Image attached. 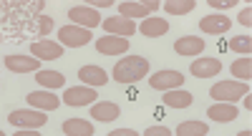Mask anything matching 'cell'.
Here are the masks:
<instances>
[{
  "label": "cell",
  "instance_id": "cell-1",
  "mask_svg": "<svg viewBox=\"0 0 252 136\" xmlns=\"http://www.w3.org/2000/svg\"><path fill=\"white\" fill-rule=\"evenodd\" d=\"M114 81H119V83H136V81H141V78H146L149 76V61H146L144 56H126V58H121L116 66H114Z\"/></svg>",
  "mask_w": 252,
  "mask_h": 136
},
{
  "label": "cell",
  "instance_id": "cell-2",
  "mask_svg": "<svg viewBox=\"0 0 252 136\" xmlns=\"http://www.w3.org/2000/svg\"><path fill=\"white\" fill-rule=\"evenodd\" d=\"M247 94H250V88L242 81H220L209 88V96L217 103H235L237 99H245Z\"/></svg>",
  "mask_w": 252,
  "mask_h": 136
},
{
  "label": "cell",
  "instance_id": "cell-3",
  "mask_svg": "<svg viewBox=\"0 0 252 136\" xmlns=\"http://www.w3.org/2000/svg\"><path fill=\"white\" fill-rule=\"evenodd\" d=\"M8 121L18 129H40V126H46L48 116H46V111H31V108H15L10 111V116Z\"/></svg>",
  "mask_w": 252,
  "mask_h": 136
},
{
  "label": "cell",
  "instance_id": "cell-4",
  "mask_svg": "<svg viewBox=\"0 0 252 136\" xmlns=\"http://www.w3.org/2000/svg\"><path fill=\"white\" fill-rule=\"evenodd\" d=\"M68 20L73 23V26H81V28H96V26H103V20H101V13L91 5H73L68 10Z\"/></svg>",
  "mask_w": 252,
  "mask_h": 136
},
{
  "label": "cell",
  "instance_id": "cell-5",
  "mask_svg": "<svg viewBox=\"0 0 252 136\" xmlns=\"http://www.w3.org/2000/svg\"><path fill=\"white\" fill-rule=\"evenodd\" d=\"M58 40H61V45H66V48H81V45L91 43V31L71 23V26H63L58 31Z\"/></svg>",
  "mask_w": 252,
  "mask_h": 136
},
{
  "label": "cell",
  "instance_id": "cell-6",
  "mask_svg": "<svg viewBox=\"0 0 252 136\" xmlns=\"http://www.w3.org/2000/svg\"><path fill=\"white\" fill-rule=\"evenodd\" d=\"M96 99H98V94L91 86H71V88H66V94H63L66 106H94Z\"/></svg>",
  "mask_w": 252,
  "mask_h": 136
},
{
  "label": "cell",
  "instance_id": "cell-7",
  "mask_svg": "<svg viewBox=\"0 0 252 136\" xmlns=\"http://www.w3.org/2000/svg\"><path fill=\"white\" fill-rule=\"evenodd\" d=\"M182 83H184V76L179 73V71H159V73H154V76H149V86L152 88H157V91H174V88H182Z\"/></svg>",
  "mask_w": 252,
  "mask_h": 136
},
{
  "label": "cell",
  "instance_id": "cell-8",
  "mask_svg": "<svg viewBox=\"0 0 252 136\" xmlns=\"http://www.w3.org/2000/svg\"><path fill=\"white\" fill-rule=\"evenodd\" d=\"M103 31H106L109 35H119V38L129 40V35L136 33V23L129 20V18H124V15H114V18L103 20Z\"/></svg>",
  "mask_w": 252,
  "mask_h": 136
},
{
  "label": "cell",
  "instance_id": "cell-9",
  "mask_svg": "<svg viewBox=\"0 0 252 136\" xmlns=\"http://www.w3.org/2000/svg\"><path fill=\"white\" fill-rule=\"evenodd\" d=\"M222 71V61L220 58H212V56H204V58H197L192 66H189V73L197 76V78H212Z\"/></svg>",
  "mask_w": 252,
  "mask_h": 136
},
{
  "label": "cell",
  "instance_id": "cell-10",
  "mask_svg": "<svg viewBox=\"0 0 252 136\" xmlns=\"http://www.w3.org/2000/svg\"><path fill=\"white\" fill-rule=\"evenodd\" d=\"M229 26H232V20H229L227 15L222 13H212V15H204L199 20V28L207 33V35H224L229 31Z\"/></svg>",
  "mask_w": 252,
  "mask_h": 136
},
{
  "label": "cell",
  "instance_id": "cell-11",
  "mask_svg": "<svg viewBox=\"0 0 252 136\" xmlns=\"http://www.w3.org/2000/svg\"><path fill=\"white\" fill-rule=\"evenodd\" d=\"M96 51L103 53V56H121V53L129 51V40L119 38V35H101L96 40Z\"/></svg>",
  "mask_w": 252,
  "mask_h": 136
},
{
  "label": "cell",
  "instance_id": "cell-12",
  "mask_svg": "<svg viewBox=\"0 0 252 136\" xmlns=\"http://www.w3.org/2000/svg\"><path fill=\"white\" fill-rule=\"evenodd\" d=\"M5 68L13 73H38L40 61L35 56H5Z\"/></svg>",
  "mask_w": 252,
  "mask_h": 136
},
{
  "label": "cell",
  "instance_id": "cell-13",
  "mask_svg": "<svg viewBox=\"0 0 252 136\" xmlns=\"http://www.w3.org/2000/svg\"><path fill=\"white\" fill-rule=\"evenodd\" d=\"M31 56H35L38 61H56L63 56V45L61 43H53V40H38L31 45Z\"/></svg>",
  "mask_w": 252,
  "mask_h": 136
},
{
  "label": "cell",
  "instance_id": "cell-14",
  "mask_svg": "<svg viewBox=\"0 0 252 136\" xmlns=\"http://www.w3.org/2000/svg\"><path fill=\"white\" fill-rule=\"evenodd\" d=\"M157 8H159L157 0H149V3H121L119 5V15L129 18V20H134V18H144L146 20V15H152Z\"/></svg>",
  "mask_w": 252,
  "mask_h": 136
},
{
  "label": "cell",
  "instance_id": "cell-15",
  "mask_svg": "<svg viewBox=\"0 0 252 136\" xmlns=\"http://www.w3.org/2000/svg\"><path fill=\"white\" fill-rule=\"evenodd\" d=\"M28 103L35 111H56L61 106V99L51 91H33V94H28Z\"/></svg>",
  "mask_w": 252,
  "mask_h": 136
},
{
  "label": "cell",
  "instance_id": "cell-16",
  "mask_svg": "<svg viewBox=\"0 0 252 136\" xmlns=\"http://www.w3.org/2000/svg\"><path fill=\"white\" fill-rule=\"evenodd\" d=\"M78 78L83 81V86H91V88L109 83V73L103 71L101 66H83V68H78Z\"/></svg>",
  "mask_w": 252,
  "mask_h": 136
},
{
  "label": "cell",
  "instance_id": "cell-17",
  "mask_svg": "<svg viewBox=\"0 0 252 136\" xmlns=\"http://www.w3.org/2000/svg\"><path fill=\"white\" fill-rule=\"evenodd\" d=\"M174 51L179 56H199L204 51V38H199V35H182L174 43Z\"/></svg>",
  "mask_w": 252,
  "mask_h": 136
},
{
  "label": "cell",
  "instance_id": "cell-18",
  "mask_svg": "<svg viewBox=\"0 0 252 136\" xmlns=\"http://www.w3.org/2000/svg\"><path fill=\"white\" fill-rule=\"evenodd\" d=\"M141 35H146V38H161V35H166L169 33V23H166L164 18H159V15H149L144 23H141Z\"/></svg>",
  "mask_w": 252,
  "mask_h": 136
},
{
  "label": "cell",
  "instance_id": "cell-19",
  "mask_svg": "<svg viewBox=\"0 0 252 136\" xmlns=\"http://www.w3.org/2000/svg\"><path fill=\"white\" fill-rule=\"evenodd\" d=\"M207 116L217 124H229L237 119V106L235 103H215L207 108Z\"/></svg>",
  "mask_w": 252,
  "mask_h": 136
},
{
  "label": "cell",
  "instance_id": "cell-20",
  "mask_svg": "<svg viewBox=\"0 0 252 136\" xmlns=\"http://www.w3.org/2000/svg\"><path fill=\"white\" fill-rule=\"evenodd\" d=\"M91 116L96 119V121H114V119H119L121 116V108L116 106V103H111V101H96L94 106H91Z\"/></svg>",
  "mask_w": 252,
  "mask_h": 136
},
{
  "label": "cell",
  "instance_id": "cell-21",
  "mask_svg": "<svg viewBox=\"0 0 252 136\" xmlns=\"http://www.w3.org/2000/svg\"><path fill=\"white\" fill-rule=\"evenodd\" d=\"M192 101H194V96L189 94V91H184V88L166 91V94L161 96V103L169 106V108H187V106H192Z\"/></svg>",
  "mask_w": 252,
  "mask_h": 136
},
{
  "label": "cell",
  "instance_id": "cell-22",
  "mask_svg": "<svg viewBox=\"0 0 252 136\" xmlns=\"http://www.w3.org/2000/svg\"><path fill=\"white\" fill-rule=\"evenodd\" d=\"M63 134L66 136H94V124H89L86 119H68V121H63Z\"/></svg>",
  "mask_w": 252,
  "mask_h": 136
},
{
  "label": "cell",
  "instance_id": "cell-23",
  "mask_svg": "<svg viewBox=\"0 0 252 136\" xmlns=\"http://www.w3.org/2000/svg\"><path fill=\"white\" fill-rule=\"evenodd\" d=\"M229 73H232L237 81L247 83V81L252 78V58H250V56H242V58H237L232 66H229Z\"/></svg>",
  "mask_w": 252,
  "mask_h": 136
},
{
  "label": "cell",
  "instance_id": "cell-24",
  "mask_svg": "<svg viewBox=\"0 0 252 136\" xmlns=\"http://www.w3.org/2000/svg\"><path fill=\"white\" fill-rule=\"evenodd\" d=\"M35 81L43 86L46 91H51V88H61L63 83H66V76L58 73V71H38L35 73Z\"/></svg>",
  "mask_w": 252,
  "mask_h": 136
},
{
  "label": "cell",
  "instance_id": "cell-25",
  "mask_svg": "<svg viewBox=\"0 0 252 136\" xmlns=\"http://www.w3.org/2000/svg\"><path fill=\"white\" fill-rule=\"evenodd\" d=\"M177 136H209L204 121H184L177 126Z\"/></svg>",
  "mask_w": 252,
  "mask_h": 136
},
{
  "label": "cell",
  "instance_id": "cell-26",
  "mask_svg": "<svg viewBox=\"0 0 252 136\" xmlns=\"http://www.w3.org/2000/svg\"><path fill=\"white\" fill-rule=\"evenodd\" d=\"M194 0H169V3H164V10L169 15H187L194 10Z\"/></svg>",
  "mask_w": 252,
  "mask_h": 136
},
{
  "label": "cell",
  "instance_id": "cell-27",
  "mask_svg": "<svg viewBox=\"0 0 252 136\" xmlns=\"http://www.w3.org/2000/svg\"><path fill=\"white\" fill-rule=\"evenodd\" d=\"M229 48L240 56H250L252 53V40H250V35H235L229 40Z\"/></svg>",
  "mask_w": 252,
  "mask_h": 136
},
{
  "label": "cell",
  "instance_id": "cell-28",
  "mask_svg": "<svg viewBox=\"0 0 252 136\" xmlns=\"http://www.w3.org/2000/svg\"><path fill=\"white\" fill-rule=\"evenodd\" d=\"M53 31V18L51 15H40L38 18V35H48Z\"/></svg>",
  "mask_w": 252,
  "mask_h": 136
},
{
  "label": "cell",
  "instance_id": "cell-29",
  "mask_svg": "<svg viewBox=\"0 0 252 136\" xmlns=\"http://www.w3.org/2000/svg\"><path fill=\"white\" fill-rule=\"evenodd\" d=\"M144 136H174V134L166 129V126H146Z\"/></svg>",
  "mask_w": 252,
  "mask_h": 136
},
{
  "label": "cell",
  "instance_id": "cell-30",
  "mask_svg": "<svg viewBox=\"0 0 252 136\" xmlns=\"http://www.w3.org/2000/svg\"><path fill=\"white\" fill-rule=\"evenodd\" d=\"M209 5H212V8H220V10H227V8L237 5V0H209Z\"/></svg>",
  "mask_w": 252,
  "mask_h": 136
},
{
  "label": "cell",
  "instance_id": "cell-31",
  "mask_svg": "<svg viewBox=\"0 0 252 136\" xmlns=\"http://www.w3.org/2000/svg\"><path fill=\"white\" fill-rule=\"evenodd\" d=\"M237 20L242 23V26H245V28H250V26H252V8L247 5V8H245V10L240 13V18H237Z\"/></svg>",
  "mask_w": 252,
  "mask_h": 136
},
{
  "label": "cell",
  "instance_id": "cell-32",
  "mask_svg": "<svg viewBox=\"0 0 252 136\" xmlns=\"http://www.w3.org/2000/svg\"><path fill=\"white\" fill-rule=\"evenodd\" d=\"M109 136H139L134 129H116V131H111Z\"/></svg>",
  "mask_w": 252,
  "mask_h": 136
},
{
  "label": "cell",
  "instance_id": "cell-33",
  "mask_svg": "<svg viewBox=\"0 0 252 136\" xmlns=\"http://www.w3.org/2000/svg\"><path fill=\"white\" fill-rule=\"evenodd\" d=\"M13 136H43L38 129H20L18 134H13Z\"/></svg>",
  "mask_w": 252,
  "mask_h": 136
},
{
  "label": "cell",
  "instance_id": "cell-34",
  "mask_svg": "<svg viewBox=\"0 0 252 136\" xmlns=\"http://www.w3.org/2000/svg\"><path fill=\"white\" fill-rule=\"evenodd\" d=\"M94 5H96V8H109V5H111V0H96ZM94 5H91V8H94Z\"/></svg>",
  "mask_w": 252,
  "mask_h": 136
},
{
  "label": "cell",
  "instance_id": "cell-35",
  "mask_svg": "<svg viewBox=\"0 0 252 136\" xmlns=\"http://www.w3.org/2000/svg\"><path fill=\"white\" fill-rule=\"evenodd\" d=\"M245 108H247V111H250V108H252V99H250V94H247V96H245Z\"/></svg>",
  "mask_w": 252,
  "mask_h": 136
},
{
  "label": "cell",
  "instance_id": "cell-36",
  "mask_svg": "<svg viewBox=\"0 0 252 136\" xmlns=\"http://www.w3.org/2000/svg\"><path fill=\"white\" fill-rule=\"evenodd\" d=\"M237 136H252V134H250V129H245V131H240Z\"/></svg>",
  "mask_w": 252,
  "mask_h": 136
},
{
  "label": "cell",
  "instance_id": "cell-37",
  "mask_svg": "<svg viewBox=\"0 0 252 136\" xmlns=\"http://www.w3.org/2000/svg\"><path fill=\"white\" fill-rule=\"evenodd\" d=\"M0 136H5V131H0Z\"/></svg>",
  "mask_w": 252,
  "mask_h": 136
}]
</instances>
